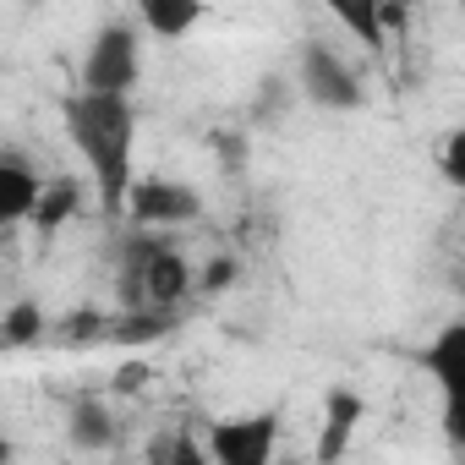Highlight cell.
Returning a JSON list of instances; mask_svg holds the SVG:
<instances>
[{"label": "cell", "mask_w": 465, "mask_h": 465, "mask_svg": "<svg viewBox=\"0 0 465 465\" xmlns=\"http://www.w3.org/2000/svg\"><path fill=\"white\" fill-rule=\"evenodd\" d=\"M66 432H72L77 449H110L115 443V416H110V405L99 394H83V400H72Z\"/></svg>", "instance_id": "cell-10"}, {"label": "cell", "mask_w": 465, "mask_h": 465, "mask_svg": "<svg viewBox=\"0 0 465 465\" xmlns=\"http://www.w3.org/2000/svg\"><path fill=\"white\" fill-rule=\"evenodd\" d=\"M421 367L432 372V383L443 394V411H449V432H454V411H460V389H465V323H449L421 351Z\"/></svg>", "instance_id": "cell-7"}, {"label": "cell", "mask_w": 465, "mask_h": 465, "mask_svg": "<svg viewBox=\"0 0 465 465\" xmlns=\"http://www.w3.org/2000/svg\"><path fill=\"white\" fill-rule=\"evenodd\" d=\"M0 465H12V443L6 438H0Z\"/></svg>", "instance_id": "cell-16"}, {"label": "cell", "mask_w": 465, "mask_h": 465, "mask_svg": "<svg viewBox=\"0 0 465 465\" xmlns=\"http://www.w3.org/2000/svg\"><path fill=\"white\" fill-rule=\"evenodd\" d=\"M460 148H465V137L454 132V137H449V148H443V170H449V181H454V186L465 181V175H460Z\"/></svg>", "instance_id": "cell-15"}, {"label": "cell", "mask_w": 465, "mask_h": 465, "mask_svg": "<svg viewBox=\"0 0 465 465\" xmlns=\"http://www.w3.org/2000/svg\"><path fill=\"white\" fill-rule=\"evenodd\" d=\"M153 465H213V460H208V449H203L197 432H170L164 449L153 454Z\"/></svg>", "instance_id": "cell-14"}, {"label": "cell", "mask_w": 465, "mask_h": 465, "mask_svg": "<svg viewBox=\"0 0 465 465\" xmlns=\"http://www.w3.org/2000/svg\"><path fill=\"white\" fill-rule=\"evenodd\" d=\"M132 23H137V28H148V34H159V39H186V34L203 23V6H175V0H143Z\"/></svg>", "instance_id": "cell-11"}, {"label": "cell", "mask_w": 465, "mask_h": 465, "mask_svg": "<svg viewBox=\"0 0 465 465\" xmlns=\"http://www.w3.org/2000/svg\"><path fill=\"white\" fill-rule=\"evenodd\" d=\"M121 213H126L137 230H159V224H186V219H197V213H203V197H197L186 181L148 175V181H132Z\"/></svg>", "instance_id": "cell-6"}, {"label": "cell", "mask_w": 465, "mask_h": 465, "mask_svg": "<svg viewBox=\"0 0 465 465\" xmlns=\"http://www.w3.org/2000/svg\"><path fill=\"white\" fill-rule=\"evenodd\" d=\"M280 432H285V416H280V405H269V411L208 421L203 427V449H208L213 465H274Z\"/></svg>", "instance_id": "cell-4"}, {"label": "cell", "mask_w": 465, "mask_h": 465, "mask_svg": "<svg viewBox=\"0 0 465 465\" xmlns=\"http://www.w3.org/2000/svg\"><path fill=\"white\" fill-rule=\"evenodd\" d=\"M72 208H77V186H72V181H55V186H45V192H39V203H34V213H28V219H34L39 230H55Z\"/></svg>", "instance_id": "cell-12"}, {"label": "cell", "mask_w": 465, "mask_h": 465, "mask_svg": "<svg viewBox=\"0 0 465 465\" xmlns=\"http://www.w3.org/2000/svg\"><path fill=\"white\" fill-rule=\"evenodd\" d=\"M361 421V400L351 389H334L329 405H323V432H318V465H340L345 449H351V432Z\"/></svg>", "instance_id": "cell-8"}, {"label": "cell", "mask_w": 465, "mask_h": 465, "mask_svg": "<svg viewBox=\"0 0 465 465\" xmlns=\"http://www.w3.org/2000/svg\"><path fill=\"white\" fill-rule=\"evenodd\" d=\"M61 115H66V137H72V148H77L83 164H88V181H94L99 213L115 219V213L126 208L132 181H137V170H132V153H137V110H132V99L66 94Z\"/></svg>", "instance_id": "cell-1"}, {"label": "cell", "mask_w": 465, "mask_h": 465, "mask_svg": "<svg viewBox=\"0 0 465 465\" xmlns=\"http://www.w3.org/2000/svg\"><path fill=\"white\" fill-rule=\"evenodd\" d=\"M39 192H45V181H39L28 164L0 159V230H12L17 219H28L34 203H39Z\"/></svg>", "instance_id": "cell-9"}, {"label": "cell", "mask_w": 465, "mask_h": 465, "mask_svg": "<svg viewBox=\"0 0 465 465\" xmlns=\"http://www.w3.org/2000/svg\"><path fill=\"white\" fill-rule=\"evenodd\" d=\"M296 88L318 104V110H356L367 104V88H361V72L323 39H307L302 55H296Z\"/></svg>", "instance_id": "cell-5"}, {"label": "cell", "mask_w": 465, "mask_h": 465, "mask_svg": "<svg viewBox=\"0 0 465 465\" xmlns=\"http://www.w3.org/2000/svg\"><path fill=\"white\" fill-rule=\"evenodd\" d=\"M126 296L137 302V307H148V312H170V307H181L186 302V291H192V269H186V258L175 252V247H164L159 236H132V247H126Z\"/></svg>", "instance_id": "cell-3"}, {"label": "cell", "mask_w": 465, "mask_h": 465, "mask_svg": "<svg viewBox=\"0 0 465 465\" xmlns=\"http://www.w3.org/2000/svg\"><path fill=\"white\" fill-rule=\"evenodd\" d=\"M143 77V28L132 17H104L88 39L83 55V88L77 94H99V99H132Z\"/></svg>", "instance_id": "cell-2"}, {"label": "cell", "mask_w": 465, "mask_h": 465, "mask_svg": "<svg viewBox=\"0 0 465 465\" xmlns=\"http://www.w3.org/2000/svg\"><path fill=\"white\" fill-rule=\"evenodd\" d=\"M39 334H45V307L39 302H17L6 312V323H0V340L6 345H34Z\"/></svg>", "instance_id": "cell-13"}]
</instances>
